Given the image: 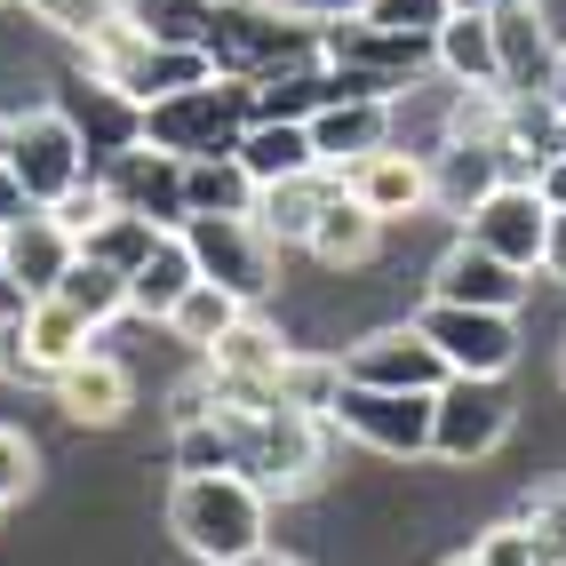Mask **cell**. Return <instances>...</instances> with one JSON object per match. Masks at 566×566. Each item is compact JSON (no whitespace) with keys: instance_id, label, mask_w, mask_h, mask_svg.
Returning <instances> with one entry per match:
<instances>
[{"instance_id":"cell-1","label":"cell","mask_w":566,"mask_h":566,"mask_svg":"<svg viewBox=\"0 0 566 566\" xmlns=\"http://www.w3.org/2000/svg\"><path fill=\"white\" fill-rule=\"evenodd\" d=\"M168 535L200 566H240L272 551V495L240 471H176L168 486Z\"/></svg>"},{"instance_id":"cell-2","label":"cell","mask_w":566,"mask_h":566,"mask_svg":"<svg viewBox=\"0 0 566 566\" xmlns=\"http://www.w3.org/2000/svg\"><path fill=\"white\" fill-rule=\"evenodd\" d=\"M216 415L232 431V471L255 479L263 495H304V486L327 479L319 415H295V407H216Z\"/></svg>"},{"instance_id":"cell-3","label":"cell","mask_w":566,"mask_h":566,"mask_svg":"<svg viewBox=\"0 0 566 566\" xmlns=\"http://www.w3.org/2000/svg\"><path fill=\"white\" fill-rule=\"evenodd\" d=\"M319 24L327 17H295L280 0H240V9H216L208 24V64L216 81H272L287 64H312L319 56Z\"/></svg>"},{"instance_id":"cell-4","label":"cell","mask_w":566,"mask_h":566,"mask_svg":"<svg viewBox=\"0 0 566 566\" xmlns=\"http://www.w3.org/2000/svg\"><path fill=\"white\" fill-rule=\"evenodd\" d=\"M248 128H255V88L248 81H200L184 96L144 104V144L184 160V168L192 160H232Z\"/></svg>"},{"instance_id":"cell-5","label":"cell","mask_w":566,"mask_h":566,"mask_svg":"<svg viewBox=\"0 0 566 566\" xmlns=\"http://www.w3.org/2000/svg\"><path fill=\"white\" fill-rule=\"evenodd\" d=\"M0 160H9V176L32 192V208H64L81 184H96L88 144H81V128H72L56 104L9 112V144H0Z\"/></svg>"},{"instance_id":"cell-6","label":"cell","mask_w":566,"mask_h":566,"mask_svg":"<svg viewBox=\"0 0 566 566\" xmlns=\"http://www.w3.org/2000/svg\"><path fill=\"white\" fill-rule=\"evenodd\" d=\"M511 391L503 384H479V375H447V384L431 391V463H486L495 447L511 439Z\"/></svg>"},{"instance_id":"cell-7","label":"cell","mask_w":566,"mask_h":566,"mask_svg":"<svg viewBox=\"0 0 566 566\" xmlns=\"http://www.w3.org/2000/svg\"><path fill=\"white\" fill-rule=\"evenodd\" d=\"M184 248H192L200 280L223 287V295H240L248 312L280 287V248L255 232V216H192L184 223Z\"/></svg>"},{"instance_id":"cell-8","label":"cell","mask_w":566,"mask_h":566,"mask_svg":"<svg viewBox=\"0 0 566 566\" xmlns=\"http://www.w3.org/2000/svg\"><path fill=\"white\" fill-rule=\"evenodd\" d=\"M327 431L359 439L367 455H384V463H423V455H431V399L344 384V391H335V407H327Z\"/></svg>"},{"instance_id":"cell-9","label":"cell","mask_w":566,"mask_h":566,"mask_svg":"<svg viewBox=\"0 0 566 566\" xmlns=\"http://www.w3.org/2000/svg\"><path fill=\"white\" fill-rule=\"evenodd\" d=\"M344 384H367V391H415L431 399L447 384V359L431 352V335L415 319H391V327H367L344 344Z\"/></svg>"},{"instance_id":"cell-10","label":"cell","mask_w":566,"mask_h":566,"mask_svg":"<svg viewBox=\"0 0 566 566\" xmlns=\"http://www.w3.org/2000/svg\"><path fill=\"white\" fill-rule=\"evenodd\" d=\"M415 327L431 335V352L447 359V375H479V384H503L518 359V319L511 312H463V304H423Z\"/></svg>"},{"instance_id":"cell-11","label":"cell","mask_w":566,"mask_h":566,"mask_svg":"<svg viewBox=\"0 0 566 566\" xmlns=\"http://www.w3.org/2000/svg\"><path fill=\"white\" fill-rule=\"evenodd\" d=\"M104 344V335L72 312V304H56V295H41L24 319H17V335H9V352H0V367L17 375V384H56L64 367H81L88 352Z\"/></svg>"},{"instance_id":"cell-12","label":"cell","mask_w":566,"mask_h":566,"mask_svg":"<svg viewBox=\"0 0 566 566\" xmlns=\"http://www.w3.org/2000/svg\"><path fill=\"white\" fill-rule=\"evenodd\" d=\"M463 240L503 255L511 272H543V240H551V208L535 184H503V192H486L471 216H463Z\"/></svg>"},{"instance_id":"cell-13","label":"cell","mask_w":566,"mask_h":566,"mask_svg":"<svg viewBox=\"0 0 566 566\" xmlns=\"http://www.w3.org/2000/svg\"><path fill=\"white\" fill-rule=\"evenodd\" d=\"M96 184H104V200L120 208V216H144V223H160V232H184V223H192V208H184V160L153 153V144L104 160Z\"/></svg>"},{"instance_id":"cell-14","label":"cell","mask_w":566,"mask_h":566,"mask_svg":"<svg viewBox=\"0 0 566 566\" xmlns=\"http://www.w3.org/2000/svg\"><path fill=\"white\" fill-rule=\"evenodd\" d=\"M535 295V272H511L503 255H486L471 240H455L439 263H431V304H463V312H511Z\"/></svg>"},{"instance_id":"cell-15","label":"cell","mask_w":566,"mask_h":566,"mask_svg":"<svg viewBox=\"0 0 566 566\" xmlns=\"http://www.w3.org/2000/svg\"><path fill=\"white\" fill-rule=\"evenodd\" d=\"M56 112H64L72 128H81L88 168H104V160H120V153H136V144H144V104H136V96H120L112 81H96V72H72Z\"/></svg>"},{"instance_id":"cell-16","label":"cell","mask_w":566,"mask_h":566,"mask_svg":"<svg viewBox=\"0 0 566 566\" xmlns=\"http://www.w3.org/2000/svg\"><path fill=\"white\" fill-rule=\"evenodd\" d=\"M344 192H352L367 216L407 223V216L431 208V160L407 153V144H384V153H367L359 168H344Z\"/></svg>"},{"instance_id":"cell-17","label":"cell","mask_w":566,"mask_h":566,"mask_svg":"<svg viewBox=\"0 0 566 566\" xmlns=\"http://www.w3.org/2000/svg\"><path fill=\"white\" fill-rule=\"evenodd\" d=\"M49 391H56V407L72 415V423H88V431H112V423H120V415L136 407V375H128L120 359H112V352L96 344L81 367H64Z\"/></svg>"},{"instance_id":"cell-18","label":"cell","mask_w":566,"mask_h":566,"mask_svg":"<svg viewBox=\"0 0 566 566\" xmlns=\"http://www.w3.org/2000/svg\"><path fill=\"white\" fill-rule=\"evenodd\" d=\"M335 192H344V176H327V168L287 176V184H263V192H255V232L272 248H312V232H319V216H327Z\"/></svg>"},{"instance_id":"cell-19","label":"cell","mask_w":566,"mask_h":566,"mask_svg":"<svg viewBox=\"0 0 566 566\" xmlns=\"http://www.w3.org/2000/svg\"><path fill=\"white\" fill-rule=\"evenodd\" d=\"M72 263H81V240H72L64 223L41 208V216H24L17 232H9V272H0V280H9V287H24L32 304H41V295H56V287H64V272H72Z\"/></svg>"},{"instance_id":"cell-20","label":"cell","mask_w":566,"mask_h":566,"mask_svg":"<svg viewBox=\"0 0 566 566\" xmlns=\"http://www.w3.org/2000/svg\"><path fill=\"white\" fill-rule=\"evenodd\" d=\"M431 72H439V81H455V88H495V96H503L495 17H479V9H455V17L439 24V41H431Z\"/></svg>"},{"instance_id":"cell-21","label":"cell","mask_w":566,"mask_h":566,"mask_svg":"<svg viewBox=\"0 0 566 566\" xmlns=\"http://www.w3.org/2000/svg\"><path fill=\"white\" fill-rule=\"evenodd\" d=\"M495 56H503V96H551L558 41L543 32L535 0H526V9H503V17H495Z\"/></svg>"},{"instance_id":"cell-22","label":"cell","mask_w":566,"mask_h":566,"mask_svg":"<svg viewBox=\"0 0 566 566\" xmlns=\"http://www.w3.org/2000/svg\"><path fill=\"white\" fill-rule=\"evenodd\" d=\"M486 192H503V153L495 144H439L431 153V208L439 216H471Z\"/></svg>"},{"instance_id":"cell-23","label":"cell","mask_w":566,"mask_h":566,"mask_svg":"<svg viewBox=\"0 0 566 566\" xmlns=\"http://www.w3.org/2000/svg\"><path fill=\"white\" fill-rule=\"evenodd\" d=\"M384 144H391V104H327L312 120V153H319L327 176L359 168L367 153H384Z\"/></svg>"},{"instance_id":"cell-24","label":"cell","mask_w":566,"mask_h":566,"mask_svg":"<svg viewBox=\"0 0 566 566\" xmlns=\"http://www.w3.org/2000/svg\"><path fill=\"white\" fill-rule=\"evenodd\" d=\"M192 287H200V263H192V248H184V232H168L153 255H144V272L128 280V319L168 327V312H176Z\"/></svg>"},{"instance_id":"cell-25","label":"cell","mask_w":566,"mask_h":566,"mask_svg":"<svg viewBox=\"0 0 566 566\" xmlns=\"http://www.w3.org/2000/svg\"><path fill=\"white\" fill-rule=\"evenodd\" d=\"M327 104H344V81H335V64L312 56V64H287L272 81H255V120H319Z\"/></svg>"},{"instance_id":"cell-26","label":"cell","mask_w":566,"mask_h":566,"mask_svg":"<svg viewBox=\"0 0 566 566\" xmlns=\"http://www.w3.org/2000/svg\"><path fill=\"white\" fill-rule=\"evenodd\" d=\"M384 232H391L384 216H367L352 192H335L327 216H319V232H312V255L327 263V272H367V263L384 255Z\"/></svg>"},{"instance_id":"cell-27","label":"cell","mask_w":566,"mask_h":566,"mask_svg":"<svg viewBox=\"0 0 566 566\" xmlns=\"http://www.w3.org/2000/svg\"><path fill=\"white\" fill-rule=\"evenodd\" d=\"M232 160L255 176V192H263V184H287V176H312V168H319L304 120H255V128L240 136V153H232Z\"/></svg>"},{"instance_id":"cell-28","label":"cell","mask_w":566,"mask_h":566,"mask_svg":"<svg viewBox=\"0 0 566 566\" xmlns=\"http://www.w3.org/2000/svg\"><path fill=\"white\" fill-rule=\"evenodd\" d=\"M240 319H248V304H240V295H223V287H208V280H200V287H192V295H184V304L168 312V335H176L184 352H200V359H208V352H216V344H223V335H232Z\"/></svg>"},{"instance_id":"cell-29","label":"cell","mask_w":566,"mask_h":566,"mask_svg":"<svg viewBox=\"0 0 566 566\" xmlns=\"http://www.w3.org/2000/svg\"><path fill=\"white\" fill-rule=\"evenodd\" d=\"M184 208L192 216H255V176L240 160H192L184 168Z\"/></svg>"},{"instance_id":"cell-30","label":"cell","mask_w":566,"mask_h":566,"mask_svg":"<svg viewBox=\"0 0 566 566\" xmlns=\"http://www.w3.org/2000/svg\"><path fill=\"white\" fill-rule=\"evenodd\" d=\"M160 240H168L160 223H144V216H120V208H112L96 232L81 240V255H88V263H104V272H120V280H136V272H144V255H153Z\"/></svg>"},{"instance_id":"cell-31","label":"cell","mask_w":566,"mask_h":566,"mask_svg":"<svg viewBox=\"0 0 566 566\" xmlns=\"http://www.w3.org/2000/svg\"><path fill=\"white\" fill-rule=\"evenodd\" d=\"M335 391H344V352H304V344H295L287 367H280V399L295 415H319V423H327Z\"/></svg>"},{"instance_id":"cell-32","label":"cell","mask_w":566,"mask_h":566,"mask_svg":"<svg viewBox=\"0 0 566 566\" xmlns=\"http://www.w3.org/2000/svg\"><path fill=\"white\" fill-rule=\"evenodd\" d=\"M56 304H72V312H81L96 335L112 327V319H128V280L120 272H104V263H72V272H64V287H56Z\"/></svg>"},{"instance_id":"cell-33","label":"cell","mask_w":566,"mask_h":566,"mask_svg":"<svg viewBox=\"0 0 566 566\" xmlns=\"http://www.w3.org/2000/svg\"><path fill=\"white\" fill-rule=\"evenodd\" d=\"M128 24L153 32L160 49H208L216 9H208V0H128Z\"/></svg>"},{"instance_id":"cell-34","label":"cell","mask_w":566,"mask_h":566,"mask_svg":"<svg viewBox=\"0 0 566 566\" xmlns=\"http://www.w3.org/2000/svg\"><path fill=\"white\" fill-rule=\"evenodd\" d=\"M120 9L128 0H24V17L41 24V32H56V41H96L104 24H120Z\"/></svg>"},{"instance_id":"cell-35","label":"cell","mask_w":566,"mask_h":566,"mask_svg":"<svg viewBox=\"0 0 566 566\" xmlns=\"http://www.w3.org/2000/svg\"><path fill=\"white\" fill-rule=\"evenodd\" d=\"M352 17H367V24L399 32V41H439V24L455 17V0H359Z\"/></svg>"},{"instance_id":"cell-36","label":"cell","mask_w":566,"mask_h":566,"mask_svg":"<svg viewBox=\"0 0 566 566\" xmlns=\"http://www.w3.org/2000/svg\"><path fill=\"white\" fill-rule=\"evenodd\" d=\"M518 526L566 566V471H558V479H535V495L518 503Z\"/></svg>"},{"instance_id":"cell-37","label":"cell","mask_w":566,"mask_h":566,"mask_svg":"<svg viewBox=\"0 0 566 566\" xmlns=\"http://www.w3.org/2000/svg\"><path fill=\"white\" fill-rule=\"evenodd\" d=\"M32 479H41V447H32L17 423H0V503H24Z\"/></svg>"},{"instance_id":"cell-38","label":"cell","mask_w":566,"mask_h":566,"mask_svg":"<svg viewBox=\"0 0 566 566\" xmlns=\"http://www.w3.org/2000/svg\"><path fill=\"white\" fill-rule=\"evenodd\" d=\"M471 551H479L486 566H558V558H551V551H543V543H535V535H526V526H518V518L486 526V535H479Z\"/></svg>"},{"instance_id":"cell-39","label":"cell","mask_w":566,"mask_h":566,"mask_svg":"<svg viewBox=\"0 0 566 566\" xmlns=\"http://www.w3.org/2000/svg\"><path fill=\"white\" fill-rule=\"evenodd\" d=\"M49 216L64 223V232H72V240H88V232H96V223L112 216V200H104V184H81V192H72L64 208H49Z\"/></svg>"},{"instance_id":"cell-40","label":"cell","mask_w":566,"mask_h":566,"mask_svg":"<svg viewBox=\"0 0 566 566\" xmlns=\"http://www.w3.org/2000/svg\"><path fill=\"white\" fill-rule=\"evenodd\" d=\"M24 216H41V208H32V192H24L17 176H9V160H0V232H17Z\"/></svg>"},{"instance_id":"cell-41","label":"cell","mask_w":566,"mask_h":566,"mask_svg":"<svg viewBox=\"0 0 566 566\" xmlns=\"http://www.w3.org/2000/svg\"><path fill=\"white\" fill-rule=\"evenodd\" d=\"M543 280L566 287V216H551V240H543Z\"/></svg>"},{"instance_id":"cell-42","label":"cell","mask_w":566,"mask_h":566,"mask_svg":"<svg viewBox=\"0 0 566 566\" xmlns=\"http://www.w3.org/2000/svg\"><path fill=\"white\" fill-rule=\"evenodd\" d=\"M535 192H543V208H551V216H566V160H551V168L535 176Z\"/></svg>"},{"instance_id":"cell-43","label":"cell","mask_w":566,"mask_h":566,"mask_svg":"<svg viewBox=\"0 0 566 566\" xmlns=\"http://www.w3.org/2000/svg\"><path fill=\"white\" fill-rule=\"evenodd\" d=\"M535 17H543V32L566 49V0H535Z\"/></svg>"},{"instance_id":"cell-44","label":"cell","mask_w":566,"mask_h":566,"mask_svg":"<svg viewBox=\"0 0 566 566\" xmlns=\"http://www.w3.org/2000/svg\"><path fill=\"white\" fill-rule=\"evenodd\" d=\"M455 9H479V17H503V9H526V0H455Z\"/></svg>"},{"instance_id":"cell-45","label":"cell","mask_w":566,"mask_h":566,"mask_svg":"<svg viewBox=\"0 0 566 566\" xmlns=\"http://www.w3.org/2000/svg\"><path fill=\"white\" fill-rule=\"evenodd\" d=\"M240 566H304V558H287V551H255V558H240Z\"/></svg>"},{"instance_id":"cell-46","label":"cell","mask_w":566,"mask_h":566,"mask_svg":"<svg viewBox=\"0 0 566 566\" xmlns=\"http://www.w3.org/2000/svg\"><path fill=\"white\" fill-rule=\"evenodd\" d=\"M551 104L566 112V49H558V72H551Z\"/></svg>"},{"instance_id":"cell-47","label":"cell","mask_w":566,"mask_h":566,"mask_svg":"<svg viewBox=\"0 0 566 566\" xmlns=\"http://www.w3.org/2000/svg\"><path fill=\"white\" fill-rule=\"evenodd\" d=\"M439 566H486V558L479 551H455V558H439Z\"/></svg>"},{"instance_id":"cell-48","label":"cell","mask_w":566,"mask_h":566,"mask_svg":"<svg viewBox=\"0 0 566 566\" xmlns=\"http://www.w3.org/2000/svg\"><path fill=\"white\" fill-rule=\"evenodd\" d=\"M9 335H17V319H9V304H0V352H9Z\"/></svg>"},{"instance_id":"cell-49","label":"cell","mask_w":566,"mask_h":566,"mask_svg":"<svg viewBox=\"0 0 566 566\" xmlns=\"http://www.w3.org/2000/svg\"><path fill=\"white\" fill-rule=\"evenodd\" d=\"M551 160H566V120H558V153H551Z\"/></svg>"},{"instance_id":"cell-50","label":"cell","mask_w":566,"mask_h":566,"mask_svg":"<svg viewBox=\"0 0 566 566\" xmlns=\"http://www.w3.org/2000/svg\"><path fill=\"white\" fill-rule=\"evenodd\" d=\"M0 272H9V232H0Z\"/></svg>"},{"instance_id":"cell-51","label":"cell","mask_w":566,"mask_h":566,"mask_svg":"<svg viewBox=\"0 0 566 566\" xmlns=\"http://www.w3.org/2000/svg\"><path fill=\"white\" fill-rule=\"evenodd\" d=\"M558 384H566V344H558Z\"/></svg>"},{"instance_id":"cell-52","label":"cell","mask_w":566,"mask_h":566,"mask_svg":"<svg viewBox=\"0 0 566 566\" xmlns=\"http://www.w3.org/2000/svg\"><path fill=\"white\" fill-rule=\"evenodd\" d=\"M208 9H240V0H208Z\"/></svg>"},{"instance_id":"cell-53","label":"cell","mask_w":566,"mask_h":566,"mask_svg":"<svg viewBox=\"0 0 566 566\" xmlns=\"http://www.w3.org/2000/svg\"><path fill=\"white\" fill-rule=\"evenodd\" d=\"M0 144H9V112H0Z\"/></svg>"},{"instance_id":"cell-54","label":"cell","mask_w":566,"mask_h":566,"mask_svg":"<svg viewBox=\"0 0 566 566\" xmlns=\"http://www.w3.org/2000/svg\"><path fill=\"white\" fill-rule=\"evenodd\" d=\"M0 511H9V503H0Z\"/></svg>"}]
</instances>
